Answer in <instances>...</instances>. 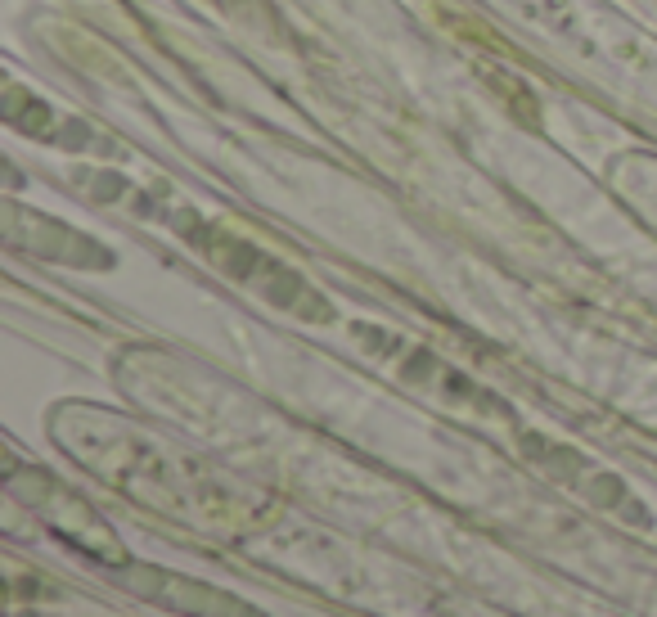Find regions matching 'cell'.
Masks as SVG:
<instances>
[{
	"label": "cell",
	"instance_id": "1",
	"mask_svg": "<svg viewBox=\"0 0 657 617\" xmlns=\"http://www.w3.org/2000/svg\"><path fill=\"white\" fill-rule=\"evenodd\" d=\"M50 437L81 469L104 478L122 496L140 500L153 514H167L189 527H239L257 518L248 491L230 487L221 473L167 451L140 424L99 406H86V401L59 406L50 415Z\"/></svg>",
	"mask_w": 657,
	"mask_h": 617
},
{
	"label": "cell",
	"instance_id": "2",
	"mask_svg": "<svg viewBox=\"0 0 657 617\" xmlns=\"http://www.w3.org/2000/svg\"><path fill=\"white\" fill-rule=\"evenodd\" d=\"M171 226H176L180 235H185L221 275H230L234 284L252 289L257 298L275 302L279 311L302 316V320H333L329 302H324L297 271H288L279 257L261 253L257 244H248V239L230 235V230L212 226V221H198V217H171Z\"/></svg>",
	"mask_w": 657,
	"mask_h": 617
},
{
	"label": "cell",
	"instance_id": "3",
	"mask_svg": "<svg viewBox=\"0 0 657 617\" xmlns=\"http://www.w3.org/2000/svg\"><path fill=\"white\" fill-rule=\"evenodd\" d=\"M5 487H9V496H14L18 505L32 509V514L41 518V523L50 527L54 536H63L72 550L90 554V559L108 563V568H122V563H131L126 545L117 541V532L104 523V518H99V509L90 505V500H81L72 487H63L59 478H50L45 469H32V464L9 460Z\"/></svg>",
	"mask_w": 657,
	"mask_h": 617
},
{
	"label": "cell",
	"instance_id": "4",
	"mask_svg": "<svg viewBox=\"0 0 657 617\" xmlns=\"http://www.w3.org/2000/svg\"><path fill=\"white\" fill-rule=\"evenodd\" d=\"M117 581L131 586L140 599L158 608H171V613H185V617H266L261 608L243 604L239 595L230 590H216L207 581L194 577H176L167 568H153V563H122L117 568Z\"/></svg>",
	"mask_w": 657,
	"mask_h": 617
},
{
	"label": "cell",
	"instance_id": "5",
	"mask_svg": "<svg viewBox=\"0 0 657 617\" xmlns=\"http://www.w3.org/2000/svg\"><path fill=\"white\" fill-rule=\"evenodd\" d=\"M5 239L9 248L45 257V262H63L77 266V271H113V253L99 248L90 235H81V230L63 226L54 217H41V212L18 208V203L5 208Z\"/></svg>",
	"mask_w": 657,
	"mask_h": 617
},
{
	"label": "cell",
	"instance_id": "6",
	"mask_svg": "<svg viewBox=\"0 0 657 617\" xmlns=\"http://www.w3.org/2000/svg\"><path fill=\"white\" fill-rule=\"evenodd\" d=\"M356 338H369V347L374 352H392V365H396V374L401 379H410V383H423V388H437L441 397H455V401H464L468 410H486V415H500V401L495 397H486L477 383H468L459 370H450V365H441L432 352H423V347H405L401 338H392V334H378V329H356Z\"/></svg>",
	"mask_w": 657,
	"mask_h": 617
}]
</instances>
